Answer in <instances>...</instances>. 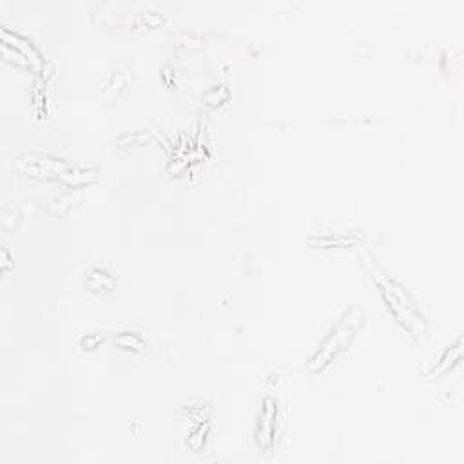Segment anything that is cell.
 Returning a JSON list of instances; mask_svg holds the SVG:
<instances>
[{
    "label": "cell",
    "mask_w": 464,
    "mask_h": 464,
    "mask_svg": "<svg viewBox=\"0 0 464 464\" xmlns=\"http://www.w3.org/2000/svg\"><path fill=\"white\" fill-rule=\"evenodd\" d=\"M87 285L93 289V291H111L115 287V281L113 278L107 274L105 270H100V269H95L89 278H87Z\"/></svg>",
    "instance_id": "277c9868"
},
{
    "label": "cell",
    "mask_w": 464,
    "mask_h": 464,
    "mask_svg": "<svg viewBox=\"0 0 464 464\" xmlns=\"http://www.w3.org/2000/svg\"><path fill=\"white\" fill-rule=\"evenodd\" d=\"M20 165H27L26 171L34 176H48L51 172H64L65 164L57 158H48V156H24L20 158Z\"/></svg>",
    "instance_id": "3957f363"
},
{
    "label": "cell",
    "mask_w": 464,
    "mask_h": 464,
    "mask_svg": "<svg viewBox=\"0 0 464 464\" xmlns=\"http://www.w3.org/2000/svg\"><path fill=\"white\" fill-rule=\"evenodd\" d=\"M361 323H363L361 310L360 308L348 310L338 321V325L331 331V334L325 339L323 346H321L319 352L310 360V370L317 372L323 367H327L331 363V360L334 358V355H338L352 341V338L355 336V332H358Z\"/></svg>",
    "instance_id": "7a4b0ae2"
},
{
    "label": "cell",
    "mask_w": 464,
    "mask_h": 464,
    "mask_svg": "<svg viewBox=\"0 0 464 464\" xmlns=\"http://www.w3.org/2000/svg\"><path fill=\"white\" fill-rule=\"evenodd\" d=\"M376 279L379 283V287L383 291V296H384L390 310L396 314V317L401 321L403 327L414 336H422L426 332L424 316L408 300V296L403 291L401 285H398L394 279L388 278L386 274H381L379 278L376 276Z\"/></svg>",
    "instance_id": "6da1fadb"
}]
</instances>
